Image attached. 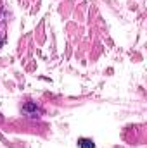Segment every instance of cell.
Masks as SVG:
<instances>
[{"instance_id":"cell-1","label":"cell","mask_w":147,"mask_h":148,"mask_svg":"<svg viewBox=\"0 0 147 148\" xmlns=\"http://www.w3.org/2000/svg\"><path fill=\"white\" fill-rule=\"evenodd\" d=\"M78 147L80 148H95V143L90 138H80L78 140Z\"/></svg>"}]
</instances>
